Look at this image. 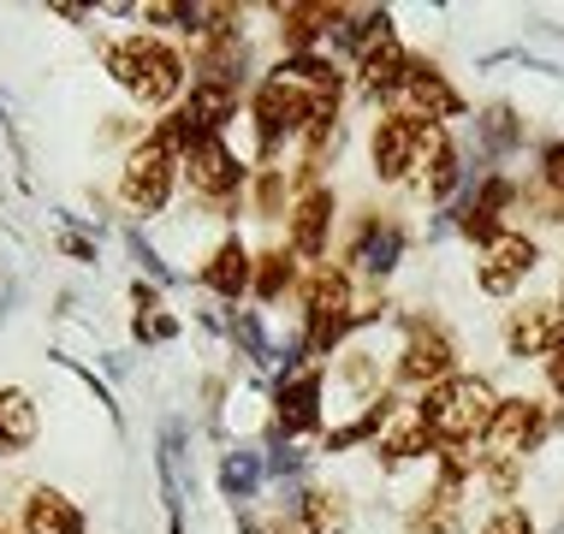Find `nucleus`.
Here are the masks:
<instances>
[{
	"label": "nucleus",
	"mask_w": 564,
	"mask_h": 534,
	"mask_svg": "<svg viewBox=\"0 0 564 534\" xmlns=\"http://www.w3.org/2000/svg\"><path fill=\"white\" fill-rule=\"evenodd\" d=\"M422 416H429L440 446H476V439H487V427L499 416V399L481 374H452L422 399Z\"/></svg>",
	"instance_id": "f257e3e1"
},
{
	"label": "nucleus",
	"mask_w": 564,
	"mask_h": 534,
	"mask_svg": "<svg viewBox=\"0 0 564 534\" xmlns=\"http://www.w3.org/2000/svg\"><path fill=\"white\" fill-rule=\"evenodd\" d=\"M108 72L113 84L126 89L131 101H173L178 84H185V59H178L173 48H166L161 36H126L108 48Z\"/></svg>",
	"instance_id": "f03ea898"
},
{
	"label": "nucleus",
	"mask_w": 564,
	"mask_h": 534,
	"mask_svg": "<svg viewBox=\"0 0 564 534\" xmlns=\"http://www.w3.org/2000/svg\"><path fill=\"white\" fill-rule=\"evenodd\" d=\"M369 297H357L345 268H315L303 285V320H310V350H333L345 339V327L369 320Z\"/></svg>",
	"instance_id": "7ed1b4c3"
},
{
	"label": "nucleus",
	"mask_w": 564,
	"mask_h": 534,
	"mask_svg": "<svg viewBox=\"0 0 564 534\" xmlns=\"http://www.w3.org/2000/svg\"><path fill=\"white\" fill-rule=\"evenodd\" d=\"M387 113L416 119V126H446V119L464 113V96L446 84V72H434L429 59H410L404 78L387 89Z\"/></svg>",
	"instance_id": "20e7f679"
},
{
	"label": "nucleus",
	"mask_w": 564,
	"mask_h": 534,
	"mask_svg": "<svg viewBox=\"0 0 564 534\" xmlns=\"http://www.w3.org/2000/svg\"><path fill=\"white\" fill-rule=\"evenodd\" d=\"M178 166H185V185L203 196L208 208L238 203V190H243V161H238V149L226 143V137H203V143H191L185 155H178Z\"/></svg>",
	"instance_id": "39448f33"
},
{
	"label": "nucleus",
	"mask_w": 564,
	"mask_h": 534,
	"mask_svg": "<svg viewBox=\"0 0 564 534\" xmlns=\"http://www.w3.org/2000/svg\"><path fill=\"white\" fill-rule=\"evenodd\" d=\"M173 178H178V155L161 143V131H155V137H143V143L131 149L126 178H119V196H126V208H137V214H161L166 196H173Z\"/></svg>",
	"instance_id": "423d86ee"
},
{
	"label": "nucleus",
	"mask_w": 564,
	"mask_h": 534,
	"mask_svg": "<svg viewBox=\"0 0 564 534\" xmlns=\"http://www.w3.org/2000/svg\"><path fill=\"white\" fill-rule=\"evenodd\" d=\"M541 262V250H535V238L529 232H517V226H506V232H494L481 243V262H476V280H481V292H494V297H511L517 285L535 273Z\"/></svg>",
	"instance_id": "0eeeda50"
},
{
	"label": "nucleus",
	"mask_w": 564,
	"mask_h": 534,
	"mask_svg": "<svg viewBox=\"0 0 564 534\" xmlns=\"http://www.w3.org/2000/svg\"><path fill=\"white\" fill-rule=\"evenodd\" d=\"M546 427L553 416L541 399H499V416L487 427V457H529L546 439Z\"/></svg>",
	"instance_id": "6e6552de"
},
{
	"label": "nucleus",
	"mask_w": 564,
	"mask_h": 534,
	"mask_svg": "<svg viewBox=\"0 0 564 534\" xmlns=\"http://www.w3.org/2000/svg\"><path fill=\"white\" fill-rule=\"evenodd\" d=\"M369 427H375V446H380V457H422V451H434L440 439H434V427H429V416H422V404H380V410H369Z\"/></svg>",
	"instance_id": "1a4fd4ad"
},
{
	"label": "nucleus",
	"mask_w": 564,
	"mask_h": 534,
	"mask_svg": "<svg viewBox=\"0 0 564 534\" xmlns=\"http://www.w3.org/2000/svg\"><path fill=\"white\" fill-rule=\"evenodd\" d=\"M452 339L434 327V320H410V333H404V357H399V380L404 386H422V392H434L440 380H452Z\"/></svg>",
	"instance_id": "9d476101"
},
{
	"label": "nucleus",
	"mask_w": 564,
	"mask_h": 534,
	"mask_svg": "<svg viewBox=\"0 0 564 534\" xmlns=\"http://www.w3.org/2000/svg\"><path fill=\"white\" fill-rule=\"evenodd\" d=\"M422 131L416 119H375V137H369V161H375V178H387V185H399V178H416V155H422Z\"/></svg>",
	"instance_id": "9b49d317"
},
{
	"label": "nucleus",
	"mask_w": 564,
	"mask_h": 534,
	"mask_svg": "<svg viewBox=\"0 0 564 534\" xmlns=\"http://www.w3.org/2000/svg\"><path fill=\"white\" fill-rule=\"evenodd\" d=\"M564 345V315L558 303H517L511 320H506V350L511 357H553Z\"/></svg>",
	"instance_id": "f8f14e48"
},
{
	"label": "nucleus",
	"mask_w": 564,
	"mask_h": 534,
	"mask_svg": "<svg viewBox=\"0 0 564 534\" xmlns=\"http://www.w3.org/2000/svg\"><path fill=\"white\" fill-rule=\"evenodd\" d=\"M327 232H333V190H310L292 208V250L297 255H327Z\"/></svg>",
	"instance_id": "ddd939ff"
},
{
	"label": "nucleus",
	"mask_w": 564,
	"mask_h": 534,
	"mask_svg": "<svg viewBox=\"0 0 564 534\" xmlns=\"http://www.w3.org/2000/svg\"><path fill=\"white\" fill-rule=\"evenodd\" d=\"M250 280H256V262L243 255V243L238 238H226L215 255H208V268H203V285L215 297H238V292H250Z\"/></svg>",
	"instance_id": "4468645a"
},
{
	"label": "nucleus",
	"mask_w": 564,
	"mask_h": 534,
	"mask_svg": "<svg viewBox=\"0 0 564 534\" xmlns=\"http://www.w3.org/2000/svg\"><path fill=\"white\" fill-rule=\"evenodd\" d=\"M322 374L315 369H303V374H292L280 386V427L285 434H303V427H315V416H322Z\"/></svg>",
	"instance_id": "2eb2a0df"
},
{
	"label": "nucleus",
	"mask_w": 564,
	"mask_h": 534,
	"mask_svg": "<svg viewBox=\"0 0 564 534\" xmlns=\"http://www.w3.org/2000/svg\"><path fill=\"white\" fill-rule=\"evenodd\" d=\"M457 523H464V493L452 481H440L410 516V534H457Z\"/></svg>",
	"instance_id": "dca6fc26"
},
{
	"label": "nucleus",
	"mask_w": 564,
	"mask_h": 534,
	"mask_svg": "<svg viewBox=\"0 0 564 534\" xmlns=\"http://www.w3.org/2000/svg\"><path fill=\"white\" fill-rule=\"evenodd\" d=\"M24 534H84V516L66 505L59 493H30V505H24Z\"/></svg>",
	"instance_id": "f3484780"
},
{
	"label": "nucleus",
	"mask_w": 564,
	"mask_h": 534,
	"mask_svg": "<svg viewBox=\"0 0 564 534\" xmlns=\"http://www.w3.org/2000/svg\"><path fill=\"white\" fill-rule=\"evenodd\" d=\"M333 19H345L339 7H280V30L285 42H292V54H310L315 36H327Z\"/></svg>",
	"instance_id": "a211bd4d"
},
{
	"label": "nucleus",
	"mask_w": 564,
	"mask_h": 534,
	"mask_svg": "<svg viewBox=\"0 0 564 534\" xmlns=\"http://www.w3.org/2000/svg\"><path fill=\"white\" fill-rule=\"evenodd\" d=\"M256 297H262V303H280L285 292H292V285H297V250H292V243H285V250H262V255H256Z\"/></svg>",
	"instance_id": "6ab92c4d"
},
{
	"label": "nucleus",
	"mask_w": 564,
	"mask_h": 534,
	"mask_svg": "<svg viewBox=\"0 0 564 534\" xmlns=\"http://www.w3.org/2000/svg\"><path fill=\"white\" fill-rule=\"evenodd\" d=\"M303 528H310V534H345L350 528L345 493H333V487H310V493H303Z\"/></svg>",
	"instance_id": "aec40b11"
},
{
	"label": "nucleus",
	"mask_w": 564,
	"mask_h": 534,
	"mask_svg": "<svg viewBox=\"0 0 564 534\" xmlns=\"http://www.w3.org/2000/svg\"><path fill=\"white\" fill-rule=\"evenodd\" d=\"M30 439H36V404L24 392H0V446L24 451Z\"/></svg>",
	"instance_id": "412c9836"
},
{
	"label": "nucleus",
	"mask_w": 564,
	"mask_h": 534,
	"mask_svg": "<svg viewBox=\"0 0 564 534\" xmlns=\"http://www.w3.org/2000/svg\"><path fill=\"white\" fill-rule=\"evenodd\" d=\"M541 190L564 208V143H553V149L541 155Z\"/></svg>",
	"instance_id": "4be33fe9"
},
{
	"label": "nucleus",
	"mask_w": 564,
	"mask_h": 534,
	"mask_svg": "<svg viewBox=\"0 0 564 534\" xmlns=\"http://www.w3.org/2000/svg\"><path fill=\"white\" fill-rule=\"evenodd\" d=\"M280 203H285V178H280V166H268L262 185H256V208H262V220H273Z\"/></svg>",
	"instance_id": "5701e85b"
},
{
	"label": "nucleus",
	"mask_w": 564,
	"mask_h": 534,
	"mask_svg": "<svg viewBox=\"0 0 564 534\" xmlns=\"http://www.w3.org/2000/svg\"><path fill=\"white\" fill-rule=\"evenodd\" d=\"M481 534H535V523H529L523 511H511V505H506V511H499V516H494V523H487Z\"/></svg>",
	"instance_id": "b1692460"
},
{
	"label": "nucleus",
	"mask_w": 564,
	"mask_h": 534,
	"mask_svg": "<svg viewBox=\"0 0 564 534\" xmlns=\"http://www.w3.org/2000/svg\"><path fill=\"white\" fill-rule=\"evenodd\" d=\"M546 380H553V392H564V345L546 357Z\"/></svg>",
	"instance_id": "393cba45"
}]
</instances>
